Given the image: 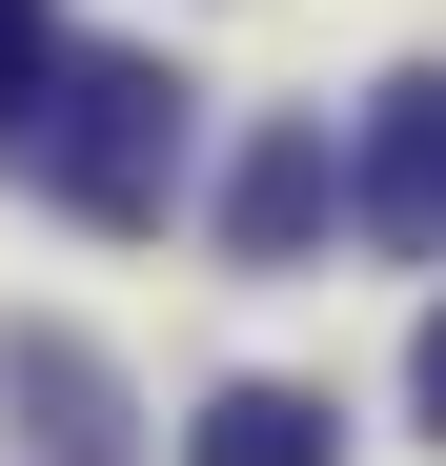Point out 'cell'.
I'll list each match as a JSON object with an SVG mask.
<instances>
[{"label":"cell","mask_w":446,"mask_h":466,"mask_svg":"<svg viewBox=\"0 0 446 466\" xmlns=\"http://www.w3.org/2000/svg\"><path fill=\"white\" fill-rule=\"evenodd\" d=\"M41 183L82 203V223H163V203H183V82H163V61H61Z\"/></svg>","instance_id":"1"},{"label":"cell","mask_w":446,"mask_h":466,"mask_svg":"<svg viewBox=\"0 0 446 466\" xmlns=\"http://www.w3.org/2000/svg\"><path fill=\"white\" fill-rule=\"evenodd\" d=\"M345 223L365 244H406V264H446V82L406 61L386 102H365V163H345Z\"/></svg>","instance_id":"2"},{"label":"cell","mask_w":446,"mask_h":466,"mask_svg":"<svg viewBox=\"0 0 446 466\" xmlns=\"http://www.w3.org/2000/svg\"><path fill=\"white\" fill-rule=\"evenodd\" d=\"M345 223V163H325V122H264L244 163H223V264H305Z\"/></svg>","instance_id":"3"},{"label":"cell","mask_w":446,"mask_h":466,"mask_svg":"<svg viewBox=\"0 0 446 466\" xmlns=\"http://www.w3.org/2000/svg\"><path fill=\"white\" fill-rule=\"evenodd\" d=\"M0 406H21V446H41V466H122V385L61 345V325H21V345H0Z\"/></svg>","instance_id":"4"},{"label":"cell","mask_w":446,"mask_h":466,"mask_svg":"<svg viewBox=\"0 0 446 466\" xmlns=\"http://www.w3.org/2000/svg\"><path fill=\"white\" fill-rule=\"evenodd\" d=\"M183 466H345V426H325V385H223L183 426Z\"/></svg>","instance_id":"5"},{"label":"cell","mask_w":446,"mask_h":466,"mask_svg":"<svg viewBox=\"0 0 446 466\" xmlns=\"http://www.w3.org/2000/svg\"><path fill=\"white\" fill-rule=\"evenodd\" d=\"M41 102H61V21L0 0V142H41Z\"/></svg>","instance_id":"6"},{"label":"cell","mask_w":446,"mask_h":466,"mask_svg":"<svg viewBox=\"0 0 446 466\" xmlns=\"http://www.w3.org/2000/svg\"><path fill=\"white\" fill-rule=\"evenodd\" d=\"M406 406H426V426H446V304H426V345H406Z\"/></svg>","instance_id":"7"}]
</instances>
